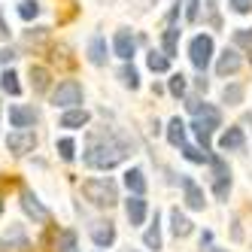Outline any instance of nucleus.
Here are the masks:
<instances>
[{"instance_id": "nucleus-12", "label": "nucleus", "mask_w": 252, "mask_h": 252, "mask_svg": "<svg viewBox=\"0 0 252 252\" xmlns=\"http://www.w3.org/2000/svg\"><path fill=\"white\" fill-rule=\"evenodd\" d=\"M243 146H246L243 128H228V131L219 137V149H225V152H237V149H243Z\"/></svg>"}, {"instance_id": "nucleus-40", "label": "nucleus", "mask_w": 252, "mask_h": 252, "mask_svg": "<svg viewBox=\"0 0 252 252\" xmlns=\"http://www.w3.org/2000/svg\"><path fill=\"white\" fill-rule=\"evenodd\" d=\"M231 234H234V240H243V231H240V222L237 219L231 222Z\"/></svg>"}, {"instance_id": "nucleus-46", "label": "nucleus", "mask_w": 252, "mask_h": 252, "mask_svg": "<svg viewBox=\"0 0 252 252\" xmlns=\"http://www.w3.org/2000/svg\"><path fill=\"white\" fill-rule=\"evenodd\" d=\"M125 252H137V249H125Z\"/></svg>"}, {"instance_id": "nucleus-32", "label": "nucleus", "mask_w": 252, "mask_h": 252, "mask_svg": "<svg viewBox=\"0 0 252 252\" xmlns=\"http://www.w3.org/2000/svg\"><path fill=\"white\" fill-rule=\"evenodd\" d=\"M213 194L219 197V201H228V194H231V176L228 179H213Z\"/></svg>"}, {"instance_id": "nucleus-16", "label": "nucleus", "mask_w": 252, "mask_h": 252, "mask_svg": "<svg viewBox=\"0 0 252 252\" xmlns=\"http://www.w3.org/2000/svg\"><path fill=\"white\" fill-rule=\"evenodd\" d=\"M125 186H128L131 194L143 197V194H146V173H143L140 167H131L128 173H125Z\"/></svg>"}, {"instance_id": "nucleus-28", "label": "nucleus", "mask_w": 252, "mask_h": 252, "mask_svg": "<svg viewBox=\"0 0 252 252\" xmlns=\"http://www.w3.org/2000/svg\"><path fill=\"white\" fill-rule=\"evenodd\" d=\"M55 149H58V155H61L64 161H73V158H76V143L70 140V137H61V140L55 143Z\"/></svg>"}, {"instance_id": "nucleus-27", "label": "nucleus", "mask_w": 252, "mask_h": 252, "mask_svg": "<svg viewBox=\"0 0 252 252\" xmlns=\"http://www.w3.org/2000/svg\"><path fill=\"white\" fill-rule=\"evenodd\" d=\"M186 88H189V82H186V76H183V73H173V76H170L167 92H170L173 97H186Z\"/></svg>"}, {"instance_id": "nucleus-2", "label": "nucleus", "mask_w": 252, "mask_h": 252, "mask_svg": "<svg viewBox=\"0 0 252 252\" xmlns=\"http://www.w3.org/2000/svg\"><path fill=\"white\" fill-rule=\"evenodd\" d=\"M85 201H92L94 207H116L119 204V186L110 176H97V179H85L82 183Z\"/></svg>"}, {"instance_id": "nucleus-34", "label": "nucleus", "mask_w": 252, "mask_h": 252, "mask_svg": "<svg viewBox=\"0 0 252 252\" xmlns=\"http://www.w3.org/2000/svg\"><path fill=\"white\" fill-rule=\"evenodd\" d=\"M234 46H246V49H252V28L234 31Z\"/></svg>"}, {"instance_id": "nucleus-35", "label": "nucleus", "mask_w": 252, "mask_h": 252, "mask_svg": "<svg viewBox=\"0 0 252 252\" xmlns=\"http://www.w3.org/2000/svg\"><path fill=\"white\" fill-rule=\"evenodd\" d=\"M228 3H231V9H234V12H240V15L252 12V0H228Z\"/></svg>"}, {"instance_id": "nucleus-42", "label": "nucleus", "mask_w": 252, "mask_h": 252, "mask_svg": "<svg viewBox=\"0 0 252 252\" xmlns=\"http://www.w3.org/2000/svg\"><path fill=\"white\" fill-rule=\"evenodd\" d=\"M0 37H3V40H9V25L3 22V12H0Z\"/></svg>"}, {"instance_id": "nucleus-8", "label": "nucleus", "mask_w": 252, "mask_h": 252, "mask_svg": "<svg viewBox=\"0 0 252 252\" xmlns=\"http://www.w3.org/2000/svg\"><path fill=\"white\" fill-rule=\"evenodd\" d=\"M240 67H243L240 52L237 49H225L222 55H219V61H216V73H219V76H234Z\"/></svg>"}, {"instance_id": "nucleus-15", "label": "nucleus", "mask_w": 252, "mask_h": 252, "mask_svg": "<svg viewBox=\"0 0 252 252\" xmlns=\"http://www.w3.org/2000/svg\"><path fill=\"white\" fill-rule=\"evenodd\" d=\"M49 82H52L49 70L40 67V64H31V88H33V94H46L49 92Z\"/></svg>"}, {"instance_id": "nucleus-37", "label": "nucleus", "mask_w": 252, "mask_h": 252, "mask_svg": "<svg viewBox=\"0 0 252 252\" xmlns=\"http://www.w3.org/2000/svg\"><path fill=\"white\" fill-rule=\"evenodd\" d=\"M201 106H204V103L197 100L194 94H189V97H186V110H189V113H197V110H201Z\"/></svg>"}, {"instance_id": "nucleus-13", "label": "nucleus", "mask_w": 252, "mask_h": 252, "mask_svg": "<svg viewBox=\"0 0 252 252\" xmlns=\"http://www.w3.org/2000/svg\"><path fill=\"white\" fill-rule=\"evenodd\" d=\"M92 240H94V246H113L116 243V225L113 222H94Z\"/></svg>"}, {"instance_id": "nucleus-6", "label": "nucleus", "mask_w": 252, "mask_h": 252, "mask_svg": "<svg viewBox=\"0 0 252 252\" xmlns=\"http://www.w3.org/2000/svg\"><path fill=\"white\" fill-rule=\"evenodd\" d=\"M22 207H25V213L31 216L33 222H43V225H46V222L52 219V213H49V210L40 204V197L33 194L31 189H22Z\"/></svg>"}, {"instance_id": "nucleus-41", "label": "nucleus", "mask_w": 252, "mask_h": 252, "mask_svg": "<svg viewBox=\"0 0 252 252\" xmlns=\"http://www.w3.org/2000/svg\"><path fill=\"white\" fill-rule=\"evenodd\" d=\"M204 246H207V249L213 246V231H204V234H201V249H204Z\"/></svg>"}, {"instance_id": "nucleus-39", "label": "nucleus", "mask_w": 252, "mask_h": 252, "mask_svg": "<svg viewBox=\"0 0 252 252\" xmlns=\"http://www.w3.org/2000/svg\"><path fill=\"white\" fill-rule=\"evenodd\" d=\"M194 88H197V92H204V94H207V88H210V82L204 79V73H201V76H194Z\"/></svg>"}, {"instance_id": "nucleus-24", "label": "nucleus", "mask_w": 252, "mask_h": 252, "mask_svg": "<svg viewBox=\"0 0 252 252\" xmlns=\"http://www.w3.org/2000/svg\"><path fill=\"white\" fill-rule=\"evenodd\" d=\"M119 79H122L125 88H131V92H134V88H140V73H137V67H134L131 61L119 70Z\"/></svg>"}, {"instance_id": "nucleus-31", "label": "nucleus", "mask_w": 252, "mask_h": 252, "mask_svg": "<svg viewBox=\"0 0 252 252\" xmlns=\"http://www.w3.org/2000/svg\"><path fill=\"white\" fill-rule=\"evenodd\" d=\"M19 15L25 22L37 19V15H40V3H37V0H22V3H19Z\"/></svg>"}, {"instance_id": "nucleus-3", "label": "nucleus", "mask_w": 252, "mask_h": 252, "mask_svg": "<svg viewBox=\"0 0 252 252\" xmlns=\"http://www.w3.org/2000/svg\"><path fill=\"white\" fill-rule=\"evenodd\" d=\"M52 103L61 106V110H76L82 103V85L76 79H64L58 82V88L52 92Z\"/></svg>"}, {"instance_id": "nucleus-19", "label": "nucleus", "mask_w": 252, "mask_h": 252, "mask_svg": "<svg viewBox=\"0 0 252 252\" xmlns=\"http://www.w3.org/2000/svg\"><path fill=\"white\" fill-rule=\"evenodd\" d=\"M12 246H19V249H28V246H31V243H28V237H25V231H22L19 225H15L12 231H6L3 237H0V249H6V252H9Z\"/></svg>"}, {"instance_id": "nucleus-29", "label": "nucleus", "mask_w": 252, "mask_h": 252, "mask_svg": "<svg viewBox=\"0 0 252 252\" xmlns=\"http://www.w3.org/2000/svg\"><path fill=\"white\" fill-rule=\"evenodd\" d=\"M58 252H76V231H61L58 234Z\"/></svg>"}, {"instance_id": "nucleus-9", "label": "nucleus", "mask_w": 252, "mask_h": 252, "mask_svg": "<svg viewBox=\"0 0 252 252\" xmlns=\"http://www.w3.org/2000/svg\"><path fill=\"white\" fill-rule=\"evenodd\" d=\"M179 183H183V194H186V207L189 210H204V189L201 186H197L194 183V179L191 176H183V179H179Z\"/></svg>"}, {"instance_id": "nucleus-36", "label": "nucleus", "mask_w": 252, "mask_h": 252, "mask_svg": "<svg viewBox=\"0 0 252 252\" xmlns=\"http://www.w3.org/2000/svg\"><path fill=\"white\" fill-rule=\"evenodd\" d=\"M216 6H219V0H207V12H210V22L219 28V15H216Z\"/></svg>"}, {"instance_id": "nucleus-4", "label": "nucleus", "mask_w": 252, "mask_h": 252, "mask_svg": "<svg viewBox=\"0 0 252 252\" xmlns=\"http://www.w3.org/2000/svg\"><path fill=\"white\" fill-rule=\"evenodd\" d=\"M189 58H191L197 73H204L210 67V61H213V37L210 33H197V37L189 43Z\"/></svg>"}, {"instance_id": "nucleus-7", "label": "nucleus", "mask_w": 252, "mask_h": 252, "mask_svg": "<svg viewBox=\"0 0 252 252\" xmlns=\"http://www.w3.org/2000/svg\"><path fill=\"white\" fill-rule=\"evenodd\" d=\"M33 122H37V110L33 106H22V103L9 106V125L15 131H28Z\"/></svg>"}, {"instance_id": "nucleus-38", "label": "nucleus", "mask_w": 252, "mask_h": 252, "mask_svg": "<svg viewBox=\"0 0 252 252\" xmlns=\"http://www.w3.org/2000/svg\"><path fill=\"white\" fill-rule=\"evenodd\" d=\"M15 58H19V55H15V49H3V52H0V64H12Z\"/></svg>"}, {"instance_id": "nucleus-5", "label": "nucleus", "mask_w": 252, "mask_h": 252, "mask_svg": "<svg viewBox=\"0 0 252 252\" xmlns=\"http://www.w3.org/2000/svg\"><path fill=\"white\" fill-rule=\"evenodd\" d=\"M33 146H37V134H33L31 128L28 131H12L6 137V149L12 155H28V152H33Z\"/></svg>"}, {"instance_id": "nucleus-22", "label": "nucleus", "mask_w": 252, "mask_h": 252, "mask_svg": "<svg viewBox=\"0 0 252 252\" xmlns=\"http://www.w3.org/2000/svg\"><path fill=\"white\" fill-rule=\"evenodd\" d=\"M0 88H3L6 94H12V97H19V94H22V85H19V76H15V70H3V73H0Z\"/></svg>"}, {"instance_id": "nucleus-18", "label": "nucleus", "mask_w": 252, "mask_h": 252, "mask_svg": "<svg viewBox=\"0 0 252 252\" xmlns=\"http://www.w3.org/2000/svg\"><path fill=\"white\" fill-rule=\"evenodd\" d=\"M170 231L176 234V237H189V234H191L194 228H191V219H189L186 213L170 210Z\"/></svg>"}, {"instance_id": "nucleus-20", "label": "nucleus", "mask_w": 252, "mask_h": 252, "mask_svg": "<svg viewBox=\"0 0 252 252\" xmlns=\"http://www.w3.org/2000/svg\"><path fill=\"white\" fill-rule=\"evenodd\" d=\"M167 140H170V146H179V149L186 146V122L179 116L167 122Z\"/></svg>"}, {"instance_id": "nucleus-1", "label": "nucleus", "mask_w": 252, "mask_h": 252, "mask_svg": "<svg viewBox=\"0 0 252 252\" xmlns=\"http://www.w3.org/2000/svg\"><path fill=\"white\" fill-rule=\"evenodd\" d=\"M128 155H134V140L128 134L100 131V134H92V140H88V146L82 152V161L92 170H113Z\"/></svg>"}, {"instance_id": "nucleus-25", "label": "nucleus", "mask_w": 252, "mask_h": 252, "mask_svg": "<svg viewBox=\"0 0 252 252\" xmlns=\"http://www.w3.org/2000/svg\"><path fill=\"white\" fill-rule=\"evenodd\" d=\"M222 103H228V106L243 103V85H237V82L225 85V92H222Z\"/></svg>"}, {"instance_id": "nucleus-30", "label": "nucleus", "mask_w": 252, "mask_h": 252, "mask_svg": "<svg viewBox=\"0 0 252 252\" xmlns=\"http://www.w3.org/2000/svg\"><path fill=\"white\" fill-rule=\"evenodd\" d=\"M183 158L191 161V164H204V161H210V155L201 152L197 146H191V143H186V146H183Z\"/></svg>"}, {"instance_id": "nucleus-33", "label": "nucleus", "mask_w": 252, "mask_h": 252, "mask_svg": "<svg viewBox=\"0 0 252 252\" xmlns=\"http://www.w3.org/2000/svg\"><path fill=\"white\" fill-rule=\"evenodd\" d=\"M183 6H186V19L189 22L201 19V0H183Z\"/></svg>"}, {"instance_id": "nucleus-43", "label": "nucleus", "mask_w": 252, "mask_h": 252, "mask_svg": "<svg viewBox=\"0 0 252 252\" xmlns=\"http://www.w3.org/2000/svg\"><path fill=\"white\" fill-rule=\"evenodd\" d=\"M240 128H249V131H252V113H246V116L240 119Z\"/></svg>"}, {"instance_id": "nucleus-21", "label": "nucleus", "mask_w": 252, "mask_h": 252, "mask_svg": "<svg viewBox=\"0 0 252 252\" xmlns=\"http://www.w3.org/2000/svg\"><path fill=\"white\" fill-rule=\"evenodd\" d=\"M176 40H179V28L167 25L164 37H161V52H164V58H176Z\"/></svg>"}, {"instance_id": "nucleus-26", "label": "nucleus", "mask_w": 252, "mask_h": 252, "mask_svg": "<svg viewBox=\"0 0 252 252\" xmlns=\"http://www.w3.org/2000/svg\"><path fill=\"white\" fill-rule=\"evenodd\" d=\"M143 243H146V249H161V228H158V213H155V222H152V228L143 234Z\"/></svg>"}, {"instance_id": "nucleus-11", "label": "nucleus", "mask_w": 252, "mask_h": 252, "mask_svg": "<svg viewBox=\"0 0 252 252\" xmlns=\"http://www.w3.org/2000/svg\"><path fill=\"white\" fill-rule=\"evenodd\" d=\"M113 52H116V55H119L125 64H128V61L134 58V52H137V40L131 37L128 31H119L116 40H113Z\"/></svg>"}, {"instance_id": "nucleus-23", "label": "nucleus", "mask_w": 252, "mask_h": 252, "mask_svg": "<svg viewBox=\"0 0 252 252\" xmlns=\"http://www.w3.org/2000/svg\"><path fill=\"white\" fill-rule=\"evenodd\" d=\"M146 64H149L152 73H167L170 70V58H164V52H155V49L146 55Z\"/></svg>"}, {"instance_id": "nucleus-45", "label": "nucleus", "mask_w": 252, "mask_h": 252, "mask_svg": "<svg viewBox=\"0 0 252 252\" xmlns=\"http://www.w3.org/2000/svg\"><path fill=\"white\" fill-rule=\"evenodd\" d=\"M0 213H3V197H0Z\"/></svg>"}, {"instance_id": "nucleus-14", "label": "nucleus", "mask_w": 252, "mask_h": 252, "mask_svg": "<svg viewBox=\"0 0 252 252\" xmlns=\"http://www.w3.org/2000/svg\"><path fill=\"white\" fill-rule=\"evenodd\" d=\"M88 119H92V116L76 106V110H64V116L58 119V125H61V128H67V131H76V128H85Z\"/></svg>"}, {"instance_id": "nucleus-10", "label": "nucleus", "mask_w": 252, "mask_h": 252, "mask_svg": "<svg viewBox=\"0 0 252 252\" xmlns=\"http://www.w3.org/2000/svg\"><path fill=\"white\" fill-rule=\"evenodd\" d=\"M146 213H149V204L143 201V197L131 194L128 201H125V216H128L131 225H143V222H146Z\"/></svg>"}, {"instance_id": "nucleus-44", "label": "nucleus", "mask_w": 252, "mask_h": 252, "mask_svg": "<svg viewBox=\"0 0 252 252\" xmlns=\"http://www.w3.org/2000/svg\"><path fill=\"white\" fill-rule=\"evenodd\" d=\"M204 252H228V249H219V246H210V249H204Z\"/></svg>"}, {"instance_id": "nucleus-17", "label": "nucleus", "mask_w": 252, "mask_h": 252, "mask_svg": "<svg viewBox=\"0 0 252 252\" xmlns=\"http://www.w3.org/2000/svg\"><path fill=\"white\" fill-rule=\"evenodd\" d=\"M106 40L103 37H92V43H88V61H92L94 67H103L106 64Z\"/></svg>"}]
</instances>
